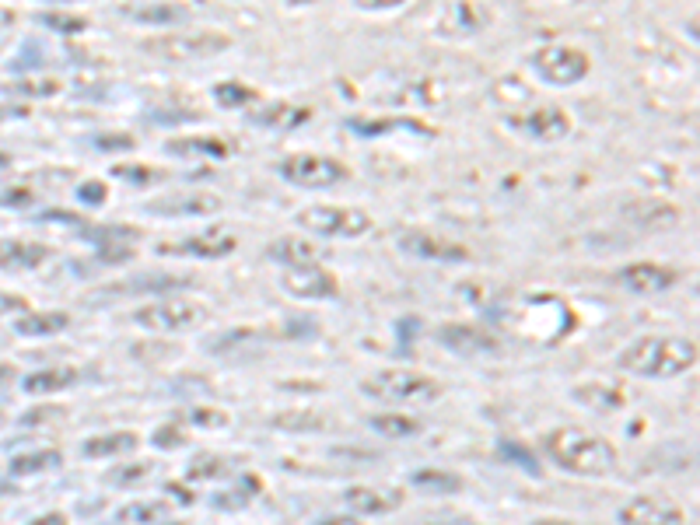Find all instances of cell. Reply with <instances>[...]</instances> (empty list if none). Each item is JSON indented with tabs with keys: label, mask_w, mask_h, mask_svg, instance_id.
<instances>
[{
	"label": "cell",
	"mask_w": 700,
	"mask_h": 525,
	"mask_svg": "<svg viewBox=\"0 0 700 525\" xmlns=\"http://www.w3.org/2000/svg\"><path fill=\"white\" fill-rule=\"evenodd\" d=\"M543 452L550 455L553 466L567 469L574 476H606L616 469L613 441L599 438L581 427H553L543 434Z\"/></svg>",
	"instance_id": "1"
},
{
	"label": "cell",
	"mask_w": 700,
	"mask_h": 525,
	"mask_svg": "<svg viewBox=\"0 0 700 525\" xmlns=\"http://www.w3.org/2000/svg\"><path fill=\"white\" fill-rule=\"evenodd\" d=\"M697 364V343L683 336H641L620 354V368L641 378H676Z\"/></svg>",
	"instance_id": "2"
},
{
	"label": "cell",
	"mask_w": 700,
	"mask_h": 525,
	"mask_svg": "<svg viewBox=\"0 0 700 525\" xmlns=\"http://www.w3.org/2000/svg\"><path fill=\"white\" fill-rule=\"evenodd\" d=\"M361 389L385 403H434L441 396V385L431 375L413 368H385L361 378Z\"/></svg>",
	"instance_id": "3"
},
{
	"label": "cell",
	"mask_w": 700,
	"mask_h": 525,
	"mask_svg": "<svg viewBox=\"0 0 700 525\" xmlns=\"http://www.w3.org/2000/svg\"><path fill=\"white\" fill-rule=\"evenodd\" d=\"M231 46V39L224 32H168L144 39L140 49L158 60L168 63H189V60H210V56L224 53Z\"/></svg>",
	"instance_id": "4"
},
{
	"label": "cell",
	"mask_w": 700,
	"mask_h": 525,
	"mask_svg": "<svg viewBox=\"0 0 700 525\" xmlns=\"http://www.w3.org/2000/svg\"><path fill=\"white\" fill-rule=\"evenodd\" d=\"M207 319V305L193 298H161L133 312V322L154 329V333H193V329L207 326Z\"/></svg>",
	"instance_id": "5"
},
{
	"label": "cell",
	"mask_w": 700,
	"mask_h": 525,
	"mask_svg": "<svg viewBox=\"0 0 700 525\" xmlns=\"http://www.w3.org/2000/svg\"><path fill=\"white\" fill-rule=\"evenodd\" d=\"M298 228L326 238H361L371 231V214L361 207H336V203H315L298 210Z\"/></svg>",
	"instance_id": "6"
},
{
	"label": "cell",
	"mask_w": 700,
	"mask_h": 525,
	"mask_svg": "<svg viewBox=\"0 0 700 525\" xmlns=\"http://www.w3.org/2000/svg\"><path fill=\"white\" fill-rule=\"evenodd\" d=\"M529 63L546 84H557V88H571V84L585 81L588 70H592V60H588L585 49L560 46V42L539 46L536 53L529 56Z\"/></svg>",
	"instance_id": "7"
},
{
	"label": "cell",
	"mask_w": 700,
	"mask_h": 525,
	"mask_svg": "<svg viewBox=\"0 0 700 525\" xmlns=\"http://www.w3.org/2000/svg\"><path fill=\"white\" fill-rule=\"evenodd\" d=\"M280 175L291 186L301 189H326L336 182L350 179V168L343 161L329 158V154H294V158L280 161Z\"/></svg>",
	"instance_id": "8"
},
{
	"label": "cell",
	"mask_w": 700,
	"mask_h": 525,
	"mask_svg": "<svg viewBox=\"0 0 700 525\" xmlns=\"http://www.w3.org/2000/svg\"><path fill=\"white\" fill-rule=\"evenodd\" d=\"M686 515L672 497L641 494L620 508V525H683Z\"/></svg>",
	"instance_id": "9"
},
{
	"label": "cell",
	"mask_w": 700,
	"mask_h": 525,
	"mask_svg": "<svg viewBox=\"0 0 700 525\" xmlns=\"http://www.w3.org/2000/svg\"><path fill=\"white\" fill-rule=\"evenodd\" d=\"M280 284H284L287 294L305 298V301H322V298H336V294H340V280L319 263L291 266V270H284Z\"/></svg>",
	"instance_id": "10"
},
{
	"label": "cell",
	"mask_w": 700,
	"mask_h": 525,
	"mask_svg": "<svg viewBox=\"0 0 700 525\" xmlns=\"http://www.w3.org/2000/svg\"><path fill=\"white\" fill-rule=\"evenodd\" d=\"M235 249H238V238L224 228L200 231V235H189V238H182V242H161L158 245L161 256H200V259H221Z\"/></svg>",
	"instance_id": "11"
},
{
	"label": "cell",
	"mask_w": 700,
	"mask_h": 525,
	"mask_svg": "<svg viewBox=\"0 0 700 525\" xmlns=\"http://www.w3.org/2000/svg\"><path fill=\"white\" fill-rule=\"evenodd\" d=\"M438 340L455 354H497L501 350L497 336L483 326H473V322H448L438 329Z\"/></svg>",
	"instance_id": "12"
},
{
	"label": "cell",
	"mask_w": 700,
	"mask_h": 525,
	"mask_svg": "<svg viewBox=\"0 0 700 525\" xmlns=\"http://www.w3.org/2000/svg\"><path fill=\"white\" fill-rule=\"evenodd\" d=\"M399 245H403L410 256L434 259V263H462V259H469V249L462 242H452V238H445V235H427V231H406V235L399 238Z\"/></svg>",
	"instance_id": "13"
},
{
	"label": "cell",
	"mask_w": 700,
	"mask_h": 525,
	"mask_svg": "<svg viewBox=\"0 0 700 525\" xmlns=\"http://www.w3.org/2000/svg\"><path fill=\"white\" fill-rule=\"evenodd\" d=\"M511 123L536 140H560L571 133V116H567L560 105H539V109H532L529 116H515Z\"/></svg>",
	"instance_id": "14"
},
{
	"label": "cell",
	"mask_w": 700,
	"mask_h": 525,
	"mask_svg": "<svg viewBox=\"0 0 700 525\" xmlns=\"http://www.w3.org/2000/svg\"><path fill=\"white\" fill-rule=\"evenodd\" d=\"M154 217H203L221 210V196L214 193H186V196H161V200L147 203Z\"/></svg>",
	"instance_id": "15"
},
{
	"label": "cell",
	"mask_w": 700,
	"mask_h": 525,
	"mask_svg": "<svg viewBox=\"0 0 700 525\" xmlns=\"http://www.w3.org/2000/svg\"><path fill=\"white\" fill-rule=\"evenodd\" d=\"M676 277L679 273L662 263H634L627 270H620V284L634 294H662L676 284Z\"/></svg>",
	"instance_id": "16"
},
{
	"label": "cell",
	"mask_w": 700,
	"mask_h": 525,
	"mask_svg": "<svg viewBox=\"0 0 700 525\" xmlns=\"http://www.w3.org/2000/svg\"><path fill=\"white\" fill-rule=\"evenodd\" d=\"M266 256H270L273 263L284 266V270H291V266L319 263L322 245L315 242V238H305V235H284V238H277V242L266 245Z\"/></svg>",
	"instance_id": "17"
},
{
	"label": "cell",
	"mask_w": 700,
	"mask_h": 525,
	"mask_svg": "<svg viewBox=\"0 0 700 525\" xmlns=\"http://www.w3.org/2000/svg\"><path fill=\"white\" fill-rule=\"evenodd\" d=\"M312 109L308 105H294V102H266L259 109L249 112L252 126H263V130H294V126L308 123Z\"/></svg>",
	"instance_id": "18"
},
{
	"label": "cell",
	"mask_w": 700,
	"mask_h": 525,
	"mask_svg": "<svg viewBox=\"0 0 700 525\" xmlns=\"http://www.w3.org/2000/svg\"><path fill=\"white\" fill-rule=\"evenodd\" d=\"M343 497L357 515H389L403 504V490L396 487H350Z\"/></svg>",
	"instance_id": "19"
},
{
	"label": "cell",
	"mask_w": 700,
	"mask_h": 525,
	"mask_svg": "<svg viewBox=\"0 0 700 525\" xmlns=\"http://www.w3.org/2000/svg\"><path fill=\"white\" fill-rule=\"evenodd\" d=\"M571 396L578 399L581 406L595 410V413H613V410H623V406H627V396H623V389H620V385H613V382H585V385H574Z\"/></svg>",
	"instance_id": "20"
},
{
	"label": "cell",
	"mask_w": 700,
	"mask_h": 525,
	"mask_svg": "<svg viewBox=\"0 0 700 525\" xmlns=\"http://www.w3.org/2000/svg\"><path fill=\"white\" fill-rule=\"evenodd\" d=\"M165 151L168 154H186V158H228L231 147L228 140L221 137H210V133H193V137H172L165 140Z\"/></svg>",
	"instance_id": "21"
},
{
	"label": "cell",
	"mask_w": 700,
	"mask_h": 525,
	"mask_svg": "<svg viewBox=\"0 0 700 525\" xmlns=\"http://www.w3.org/2000/svg\"><path fill=\"white\" fill-rule=\"evenodd\" d=\"M140 445V438L133 431H109V434H98V438H88L84 441L81 452L88 459H112V455H126Z\"/></svg>",
	"instance_id": "22"
},
{
	"label": "cell",
	"mask_w": 700,
	"mask_h": 525,
	"mask_svg": "<svg viewBox=\"0 0 700 525\" xmlns=\"http://www.w3.org/2000/svg\"><path fill=\"white\" fill-rule=\"evenodd\" d=\"M46 256H49V249L39 242H11V238H0V270H4V266H39Z\"/></svg>",
	"instance_id": "23"
},
{
	"label": "cell",
	"mask_w": 700,
	"mask_h": 525,
	"mask_svg": "<svg viewBox=\"0 0 700 525\" xmlns=\"http://www.w3.org/2000/svg\"><path fill=\"white\" fill-rule=\"evenodd\" d=\"M133 21H147V25H179L189 18L186 4H133L126 7Z\"/></svg>",
	"instance_id": "24"
},
{
	"label": "cell",
	"mask_w": 700,
	"mask_h": 525,
	"mask_svg": "<svg viewBox=\"0 0 700 525\" xmlns=\"http://www.w3.org/2000/svg\"><path fill=\"white\" fill-rule=\"evenodd\" d=\"M270 424L277 431H287V434H312V431H322L326 427V417L315 410H284V413H273Z\"/></svg>",
	"instance_id": "25"
},
{
	"label": "cell",
	"mask_w": 700,
	"mask_h": 525,
	"mask_svg": "<svg viewBox=\"0 0 700 525\" xmlns=\"http://www.w3.org/2000/svg\"><path fill=\"white\" fill-rule=\"evenodd\" d=\"M413 487L420 494H459L466 483H462V476L445 473V469H420V473H413Z\"/></svg>",
	"instance_id": "26"
},
{
	"label": "cell",
	"mask_w": 700,
	"mask_h": 525,
	"mask_svg": "<svg viewBox=\"0 0 700 525\" xmlns=\"http://www.w3.org/2000/svg\"><path fill=\"white\" fill-rule=\"evenodd\" d=\"M70 326V315L67 312H42V315H28V319H18L14 329L21 336H53V333H63Z\"/></svg>",
	"instance_id": "27"
},
{
	"label": "cell",
	"mask_w": 700,
	"mask_h": 525,
	"mask_svg": "<svg viewBox=\"0 0 700 525\" xmlns=\"http://www.w3.org/2000/svg\"><path fill=\"white\" fill-rule=\"evenodd\" d=\"M259 490H263V480H259L256 473H245L231 490L214 494V504H217V508H245L252 497H259Z\"/></svg>",
	"instance_id": "28"
},
{
	"label": "cell",
	"mask_w": 700,
	"mask_h": 525,
	"mask_svg": "<svg viewBox=\"0 0 700 525\" xmlns=\"http://www.w3.org/2000/svg\"><path fill=\"white\" fill-rule=\"evenodd\" d=\"M77 382V371L74 368H49V371H39V375H32L25 382L28 392H60V389H70V385Z\"/></svg>",
	"instance_id": "29"
},
{
	"label": "cell",
	"mask_w": 700,
	"mask_h": 525,
	"mask_svg": "<svg viewBox=\"0 0 700 525\" xmlns=\"http://www.w3.org/2000/svg\"><path fill=\"white\" fill-rule=\"evenodd\" d=\"M214 98H217V105H224V109H249L252 102H259V91L249 88V84H238V81H221L214 88Z\"/></svg>",
	"instance_id": "30"
},
{
	"label": "cell",
	"mask_w": 700,
	"mask_h": 525,
	"mask_svg": "<svg viewBox=\"0 0 700 525\" xmlns=\"http://www.w3.org/2000/svg\"><path fill=\"white\" fill-rule=\"evenodd\" d=\"M371 427L385 438H413L420 434V420L406 417V413H382V417H371Z\"/></svg>",
	"instance_id": "31"
},
{
	"label": "cell",
	"mask_w": 700,
	"mask_h": 525,
	"mask_svg": "<svg viewBox=\"0 0 700 525\" xmlns=\"http://www.w3.org/2000/svg\"><path fill=\"white\" fill-rule=\"evenodd\" d=\"M630 221H641L644 228H658V224H672L676 221V210L665 207V203H634L627 210Z\"/></svg>",
	"instance_id": "32"
},
{
	"label": "cell",
	"mask_w": 700,
	"mask_h": 525,
	"mask_svg": "<svg viewBox=\"0 0 700 525\" xmlns=\"http://www.w3.org/2000/svg\"><path fill=\"white\" fill-rule=\"evenodd\" d=\"M165 511H168L165 501H137V504H126V508L119 511V518H123L126 525H154Z\"/></svg>",
	"instance_id": "33"
},
{
	"label": "cell",
	"mask_w": 700,
	"mask_h": 525,
	"mask_svg": "<svg viewBox=\"0 0 700 525\" xmlns=\"http://www.w3.org/2000/svg\"><path fill=\"white\" fill-rule=\"evenodd\" d=\"M60 466V452H35V455H21L14 462V473L25 476V473H46V469H56Z\"/></svg>",
	"instance_id": "34"
},
{
	"label": "cell",
	"mask_w": 700,
	"mask_h": 525,
	"mask_svg": "<svg viewBox=\"0 0 700 525\" xmlns=\"http://www.w3.org/2000/svg\"><path fill=\"white\" fill-rule=\"evenodd\" d=\"M224 466H228V462H224L221 455H196L186 466V476L189 480H214V476L224 473Z\"/></svg>",
	"instance_id": "35"
},
{
	"label": "cell",
	"mask_w": 700,
	"mask_h": 525,
	"mask_svg": "<svg viewBox=\"0 0 700 525\" xmlns=\"http://www.w3.org/2000/svg\"><path fill=\"white\" fill-rule=\"evenodd\" d=\"M154 462H133V466H123V469H112L109 473V483H123V487H133L137 480H144V476L154 473Z\"/></svg>",
	"instance_id": "36"
},
{
	"label": "cell",
	"mask_w": 700,
	"mask_h": 525,
	"mask_svg": "<svg viewBox=\"0 0 700 525\" xmlns=\"http://www.w3.org/2000/svg\"><path fill=\"white\" fill-rule=\"evenodd\" d=\"M112 175H119L123 182H133V186H151V182H158L161 172H154V168H147V165H116Z\"/></svg>",
	"instance_id": "37"
},
{
	"label": "cell",
	"mask_w": 700,
	"mask_h": 525,
	"mask_svg": "<svg viewBox=\"0 0 700 525\" xmlns=\"http://www.w3.org/2000/svg\"><path fill=\"white\" fill-rule=\"evenodd\" d=\"M151 441L158 448H179V445H186V434H182L179 427L168 424V427H158V431L151 434Z\"/></svg>",
	"instance_id": "38"
},
{
	"label": "cell",
	"mask_w": 700,
	"mask_h": 525,
	"mask_svg": "<svg viewBox=\"0 0 700 525\" xmlns=\"http://www.w3.org/2000/svg\"><path fill=\"white\" fill-rule=\"evenodd\" d=\"M193 420L196 424H210V427H224L228 424V413H221V410H193Z\"/></svg>",
	"instance_id": "39"
},
{
	"label": "cell",
	"mask_w": 700,
	"mask_h": 525,
	"mask_svg": "<svg viewBox=\"0 0 700 525\" xmlns=\"http://www.w3.org/2000/svg\"><path fill=\"white\" fill-rule=\"evenodd\" d=\"M46 25H53V28H63V32H81V28L88 25V21H84V18H53V14H49V18H46Z\"/></svg>",
	"instance_id": "40"
},
{
	"label": "cell",
	"mask_w": 700,
	"mask_h": 525,
	"mask_svg": "<svg viewBox=\"0 0 700 525\" xmlns=\"http://www.w3.org/2000/svg\"><path fill=\"white\" fill-rule=\"evenodd\" d=\"M361 11H392V7L406 4V0H354Z\"/></svg>",
	"instance_id": "41"
},
{
	"label": "cell",
	"mask_w": 700,
	"mask_h": 525,
	"mask_svg": "<svg viewBox=\"0 0 700 525\" xmlns=\"http://www.w3.org/2000/svg\"><path fill=\"white\" fill-rule=\"evenodd\" d=\"M315 525H364V522L354 515H329V518H319Z\"/></svg>",
	"instance_id": "42"
},
{
	"label": "cell",
	"mask_w": 700,
	"mask_h": 525,
	"mask_svg": "<svg viewBox=\"0 0 700 525\" xmlns=\"http://www.w3.org/2000/svg\"><path fill=\"white\" fill-rule=\"evenodd\" d=\"M81 193L88 196V200H98V203L105 200V186H102V182H98V186H84Z\"/></svg>",
	"instance_id": "43"
},
{
	"label": "cell",
	"mask_w": 700,
	"mask_h": 525,
	"mask_svg": "<svg viewBox=\"0 0 700 525\" xmlns=\"http://www.w3.org/2000/svg\"><path fill=\"white\" fill-rule=\"evenodd\" d=\"M35 525H67V518H63L60 511H53V515H42Z\"/></svg>",
	"instance_id": "44"
},
{
	"label": "cell",
	"mask_w": 700,
	"mask_h": 525,
	"mask_svg": "<svg viewBox=\"0 0 700 525\" xmlns=\"http://www.w3.org/2000/svg\"><path fill=\"white\" fill-rule=\"evenodd\" d=\"M532 525H585V522H567V518H539Z\"/></svg>",
	"instance_id": "45"
}]
</instances>
